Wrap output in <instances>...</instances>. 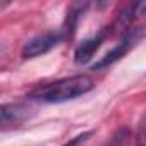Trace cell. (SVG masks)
Masks as SVG:
<instances>
[{
	"mask_svg": "<svg viewBox=\"0 0 146 146\" xmlns=\"http://www.w3.org/2000/svg\"><path fill=\"white\" fill-rule=\"evenodd\" d=\"M146 38V26H137V28H129L125 33H124V36H122V40L112 48V50H108L95 65H93V69L95 70H100V69H105V67H108V65H112V64H115L117 60H120L134 45H137L141 40H144Z\"/></svg>",
	"mask_w": 146,
	"mask_h": 146,
	"instance_id": "obj_2",
	"label": "cell"
},
{
	"mask_svg": "<svg viewBox=\"0 0 146 146\" xmlns=\"http://www.w3.org/2000/svg\"><path fill=\"white\" fill-rule=\"evenodd\" d=\"M93 86L95 83L90 76L78 74V76H70V78H64V79L43 84L35 91H31L29 98L43 103H64L86 95L88 91L93 90Z\"/></svg>",
	"mask_w": 146,
	"mask_h": 146,
	"instance_id": "obj_1",
	"label": "cell"
},
{
	"mask_svg": "<svg viewBox=\"0 0 146 146\" xmlns=\"http://www.w3.org/2000/svg\"><path fill=\"white\" fill-rule=\"evenodd\" d=\"M64 35L58 33V31H46V33H41L35 38H31L29 41H26V45L23 46V58H36V57H41L45 53H48L52 48H55L60 41H62Z\"/></svg>",
	"mask_w": 146,
	"mask_h": 146,
	"instance_id": "obj_3",
	"label": "cell"
},
{
	"mask_svg": "<svg viewBox=\"0 0 146 146\" xmlns=\"http://www.w3.org/2000/svg\"><path fill=\"white\" fill-rule=\"evenodd\" d=\"M110 31H112V29H110V26H108V28L102 29L100 33H96L95 36L84 40V41L76 48V57H74V58H76V64H86V62H90L91 57L96 53V50L103 45V41H105V38L108 36Z\"/></svg>",
	"mask_w": 146,
	"mask_h": 146,
	"instance_id": "obj_4",
	"label": "cell"
},
{
	"mask_svg": "<svg viewBox=\"0 0 146 146\" xmlns=\"http://www.w3.org/2000/svg\"><path fill=\"white\" fill-rule=\"evenodd\" d=\"M31 108L26 107V105H21V103H11V105H2V125L4 127H9V125H16V124H21L24 122L31 112Z\"/></svg>",
	"mask_w": 146,
	"mask_h": 146,
	"instance_id": "obj_5",
	"label": "cell"
},
{
	"mask_svg": "<svg viewBox=\"0 0 146 146\" xmlns=\"http://www.w3.org/2000/svg\"><path fill=\"white\" fill-rule=\"evenodd\" d=\"M129 137H131L129 129H119V131L112 136V139H110V143H108L107 146H127Z\"/></svg>",
	"mask_w": 146,
	"mask_h": 146,
	"instance_id": "obj_8",
	"label": "cell"
},
{
	"mask_svg": "<svg viewBox=\"0 0 146 146\" xmlns=\"http://www.w3.org/2000/svg\"><path fill=\"white\" fill-rule=\"evenodd\" d=\"M90 136H91V132H83V134L76 136L74 139H70L69 143H65L64 146H81V144H84V143L90 139Z\"/></svg>",
	"mask_w": 146,
	"mask_h": 146,
	"instance_id": "obj_10",
	"label": "cell"
},
{
	"mask_svg": "<svg viewBox=\"0 0 146 146\" xmlns=\"http://www.w3.org/2000/svg\"><path fill=\"white\" fill-rule=\"evenodd\" d=\"M88 7V4H74L69 12H67V17H65V24H64V36L65 38H72L78 29V24H79V19L81 16L84 14V9Z\"/></svg>",
	"mask_w": 146,
	"mask_h": 146,
	"instance_id": "obj_7",
	"label": "cell"
},
{
	"mask_svg": "<svg viewBox=\"0 0 146 146\" xmlns=\"http://www.w3.org/2000/svg\"><path fill=\"white\" fill-rule=\"evenodd\" d=\"M137 144L139 146H146V113L141 119L139 124V131H137Z\"/></svg>",
	"mask_w": 146,
	"mask_h": 146,
	"instance_id": "obj_9",
	"label": "cell"
},
{
	"mask_svg": "<svg viewBox=\"0 0 146 146\" xmlns=\"http://www.w3.org/2000/svg\"><path fill=\"white\" fill-rule=\"evenodd\" d=\"M146 14V2H132V4H129V5H125L124 9H122V12L119 14V17H117V21H115V24H113V28L115 29H129L127 26L131 24V23H134L137 17H141V16H144Z\"/></svg>",
	"mask_w": 146,
	"mask_h": 146,
	"instance_id": "obj_6",
	"label": "cell"
}]
</instances>
